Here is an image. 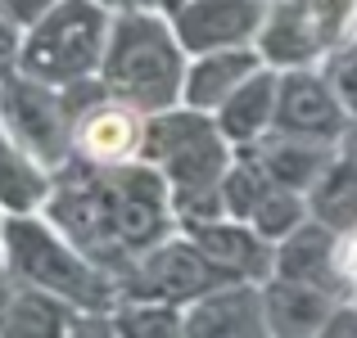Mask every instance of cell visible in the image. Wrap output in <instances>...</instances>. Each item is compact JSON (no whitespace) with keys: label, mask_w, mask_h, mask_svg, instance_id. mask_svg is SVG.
Instances as JSON below:
<instances>
[{"label":"cell","mask_w":357,"mask_h":338,"mask_svg":"<svg viewBox=\"0 0 357 338\" xmlns=\"http://www.w3.org/2000/svg\"><path fill=\"white\" fill-rule=\"evenodd\" d=\"M14 293H18V280L9 275V266L0 261V321H5V312H9V303H14Z\"/></svg>","instance_id":"obj_28"},{"label":"cell","mask_w":357,"mask_h":338,"mask_svg":"<svg viewBox=\"0 0 357 338\" xmlns=\"http://www.w3.org/2000/svg\"><path fill=\"white\" fill-rule=\"evenodd\" d=\"M271 0H163L185 54L208 50H240L253 45L262 32Z\"/></svg>","instance_id":"obj_7"},{"label":"cell","mask_w":357,"mask_h":338,"mask_svg":"<svg viewBox=\"0 0 357 338\" xmlns=\"http://www.w3.org/2000/svg\"><path fill=\"white\" fill-rule=\"evenodd\" d=\"M23 59V27H14L9 18H0V81H9Z\"/></svg>","instance_id":"obj_24"},{"label":"cell","mask_w":357,"mask_h":338,"mask_svg":"<svg viewBox=\"0 0 357 338\" xmlns=\"http://www.w3.org/2000/svg\"><path fill=\"white\" fill-rule=\"evenodd\" d=\"M140 140H145V113L109 95L77 118L73 154L96 167H122L140 158Z\"/></svg>","instance_id":"obj_9"},{"label":"cell","mask_w":357,"mask_h":338,"mask_svg":"<svg viewBox=\"0 0 357 338\" xmlns=\"http://www.w3.org/2000/svg\"><path fill=\"white\" fill-rule=\"evenodd\" d=\"M353 131V113L344 108L340 90L326 68H285L276 72V122L271 136L312 140V145H344Z\"/></svg>","instance_id":"obj_6"},{"label":"cell","mask_w":357,"mask_h":338,"mask_svg":"<svg viewBox=\"0 0 357 338\" xmlns=\"http://www.w3.org/2000/svg\"><path fill=\"white\" fill-rule=\"evenodd\" d=\"M294 5L307 18V27L317 32L326 54L357 36V0H294Z\"/></svg>","instance_id":"obj_21"},{"label":"cell","mask_w":357,"mask_h":338,"mask_svg":"<svg viewBox=\"0 0 357 338\" xmlns=\"http://www.w3.org/2000/svg\"><path fill=\"white\" fill-rule=\"evenodd\" d=\"M54 176L9 136L5 118H0V212H41L50 199Z\"/></svg>","instance_id":"obj_16"},{"label":"cell","mask_w":357,"mask_h":338,"mask_svg":"<svg viewBox=\"0 0 357 338\" xmlns=\"http://www.w3.org/2000/svg\"><path fill=\"white\" fill-rule=\"evenodd\" d=\"M109 27H114V5L105 0H54L23 32L18 72L59 90L73 81L100 77Z\"/></svg>","instance_id":"obj_3"},{"label":"cell","mask_w":357,"mask_h":338,"mask_svg":"<svg viewBox=\"0 0 357 338\" xmlns=\"http://www.w3.org/2000/svg\"><path fill=\"white\" fill-rule=\"evenodd\" d=\"M222 284H236V275H227L190 234L176 230L122 275V298H158L172 307H190Z\"/></svg>","instance_id":"obj_5"},{"label":"cell","mask_w":357,"mask_h":338,"mask_svg":"<svg viewBox=\"0 0 357 338\" xmlns=\"http://www.w3.org/2000/svg\"><path fill=\"white\" fill-rule=\"evenodd\" d=\"M77 316H82V307L45 293V289L18 284L14 303H9L5 321H0V338H73Z\"/></svg>","instance_id":"obj_17"},{"label":"cell","mask_w":357,"mask_h":338,"mask_svg":"<svg viewBox=\"0 0 357 338\" xmlns=\"http://www.w3.org/2000/svg\"><path fill=\"white\" fill-rule=\"evenodd\" d=\"M258 68H267V63H262V54L253 50V45H240V50L190 54L185 86H181V104H185V108H199V113H218Z\"/></svg>","instance_id":"obj_11"},{"label":"cell","mask_w":357,"mask_h":338,"mask_svg":"<svg viewBox=\"0 0 357 338\" xmlns=\"http://www.w3.org/2000/svg\"><path fill=\"white\" fill-rule=\"evenodd\" d=\"M213 118H218L222 136L236 149H249L258 140H267L271 122H276V68H258Z\"/></svg>","instance_id":"obj_14"},{"label":"cell","mask_w":357,"mask_h":338,"mask_svg":"<svg viewBox=\"0 0 357 338\" xmlns=\"http://www.w3.org/2000/svg\"><path fill=\"white\" fill-rule=\"evenodd\" d=\"M344 298L317 284H298V280H262V307H267V330L271 338H317L321 325Z\"/></svg>","instance_id":"obj_12"},{"label":"cell","mask_w":357,"mask_h":338,"mask_svg":"<svg viewBox=\"0 0 357 338\" xmlns=\"http://www.w3.org/2000/svg\"><path fill=\"white\" fill-rule=\"evenodd\" d=\"M0 118H5L9 136L45 167L59 172L73 158V136H77V118H73L68 99L59 86H45L36 77L14 72L9 81H0Z\"/></svg>","instance_id":"obj_4"},{"label":"cell","mask_w":357,"mask_h":338,"mask_svg":"<svg viewBox=\"0 0 357 338\" xmlns=\"http://www.w3.org/2000/svg\"><path fill=\"white\" fill-rule=\"evenodd\" d=\"M195 243L218 261L227 275L236 280H271V261H276V243H267L249 221H236V217H218V221H204V225H185Z\"/></svg>","instance_id":"obj_10"},{"label":"cell","mask_w":357,"mask_h":338,"mask_svg":"<svg viewBox=\"0 0 357 338\" xmlns=\"http://www.w3.org/2000/svg\"><path fill=\"white\" fill-rule=\"evenodd\" d=\"M349 136H353V140H357V122H353V131H349Z\"/></svg>","instance_id":"obj_30"},{"label":"cell","mask_w":357,"mask_h":338,"mask_svg":"<svg viewBox=\"0 0 357 338\" xmlns=\"http://www.w3.org/2000/svg\"><path fill=\"white\" fill-rule=\"evenodd\" d=\"M5 266L18 284L45 289L82 312H114L122 303V280L91 261L45 212L5 217Z\"/></svg>","instance_id":"obj_2"},{"label":"cell","mask_w":357,"mask_h":338,"mask_svg":"<svg viewBox=\"0 0 357 338\" xmlns=\"http://www.w3.org/2000/svg\"><path fill=\"white\" fill-rule=\"evenodd\" d=\"M105 5H114V9H118V0H105Z\"/></svg>","instance_id":"obj_31"},{"label":"cell","mask_w":357,"mask_h":338,"mask_svg":"<svg viewBox=\"0 0 357 338\" xmlns=\"http://www.w3.org/2000/svg\"><path fill=\"white\" fill-rule=\"evenodd\" d=\"M321 68H326V77H331V86L340 90L344 108H349L353 122H357V36H353V41H344L340 50L326 54Z\"/></svg>","instance_id":"obj_22"},{"label":"cell","mask_w":357,"mask_h":338,"mask_svg":"<svg viewBox=\"0 0 357 338\" xmlns=\"http://www.w3.org/2000/svg\"><path fill=\"white\" fill-rule=\"evenodd\" d=\"M185 338H271L262 284L236 280L185 307Z\"/></svg>","instance_id":"obj_8"},{"label":"cell","mask_w":357,"mask_h":338,"mask_svg":"<svg viewBox=\"0 0 357 338\" xmlns=\"http://www.w3.org/2000/svg\"><path fill=\"white\" fill-rule=\"evenodd\" d=\"M335 243L340 234L331 225L307 217L294 234L276 243V261H271V275L280 280H298V284H317V289H331L340 293V280H335ZM344 298V293H340Z\"/></svg>","instance_id":"obj_13"},{"label":"cell","mask_w":357,"mask_h":338,"mask_svg":"<svg viewBox=\"0 0 357 338\" xmlns=\"http://www.w3.org/2000/svg\"><path fill=\"white\" fill-rule=\"evenodd\" d=\"M73 338H118L114 312H82L77 325H73Z\"/></svg>","instance_id":"obj_27"},{"label":"cell","mask_w":357,"mask_h":338,"mask_svg":"<svg viewBox=\"0 0 357 338\" xmlns=\"http://www.w3.org/2000/svg\"><path fill=\"white\" fill-rule=\"evenodd\" d=\"M5 217L9 212H0V261H5Z\"/></svg>","instance_id":"obj_29"},{"label":"cell","mask_w":357,"mask_h":338,"mask_svg":"<svg viewBox=\"0 0 357 338\" xmlns=\"http://www.w3.org/2000/svg\"><path fill=\"white\" fill-rule=\"evenodd\" d=\"M249 149L258 154V163L267 167V176H271L276 185L307 194L317 181H321L326 163H331V154H335L340 145H312V140L267 136V140H258V145H249Z\"/></svg>","instance_id":"obj_18"},{"label":"cell","mask_w":357,"mask_h":338,"mask_svg":"<svg viewBox=\"0 0 357 338\" xmlns=\"http://www.w3.org/2000/svg\"><path fill=\"white\" fill-rule=\"evenodd\" d=\"M307 217H312V212H307V194L285 190V185H271V190L258 199V208L249 212V225L267 243H280L285 234H294Z\"/></svg>","instance_id":"obj_20"},{"label":"cell","mask_w":357,"mask_h":338,"mask_svg":"<svg viewBox=\"0 0 357 338\" xmlns=\"http://www.w3.org/2000/svg\"><path fill=\"white\" fill-rule=\"evenodd\" d=\"M307 212H312V221L331 225L335 234L357 230V140L353 136L331 154L321 181L307 190Z\"/></svg>","instance_id":"obj_15"},{"label":"cell","mask_w":357,"mask_h":338,"mask_svg":"<svg viewBox=\"0 0 357 338\" xmlns=\"http://www.w3.org/2000/svg\"><path fill=\"white\" fill-rule=\"evenodd\" d=\"M50 5H54V0H0V18H9L14 27H23V32H27V27H32Z\"/></svg>","instance_id":"obj_25"},{"label":"cell","mask_w":357,"mask_h":338,"mask_svg":"<svg viewBox=\"0 0 357 338\" xmlns=\"http://www.w3.org/2000/svg\"><path fill=\"white\" fill-rule=\"evenodd\" d=\"M317 338H357V303L344 298V303L331 312V321L321 325V334H317Z\"/></svg>","instance_id":"obj_26"},{"label":"cell","mask_w":357,"mask_h":338,"mask_svg":"<svg viewBox=\"0 0 357 338\" xmlns=\"http://www.w3.org/2000/svg\"><path fill=\"white\" fill-rule=\"evenodd\" d=\"M185 68L190 54L176 41V27L163 5H118L109 27L100 81L122 104L149 113H163L181 104Z\"/></svg>","instance_id":"obj_1"},{"label":"cell","mask_w":357,"mask_h":338,"mask_svg":"<svg viewBox=\"0 0 357 338\" xmlns=\"http://www.w3.org/2000/svg\"><path fill=\"white\" fill-rule=\"evenodd\" d=\"M118 338H185V307L158 298H122L114 307Z\"/></svg>","instance_id":"obj_19"},{"label":"cell","mask_w":357,"mask_h":338,"mask_svg":"<svg viewBox=\"0 0 357 338\" xmlns=\"http://www.w3.org/2000/svg\"><path fill=\"white\" fill-rule=\"evenodd\" d=\"M335 280H340V293L357 303V230H344L335 243Z\"/></svg>","instance_id":"obj_23"}]
</instances>
